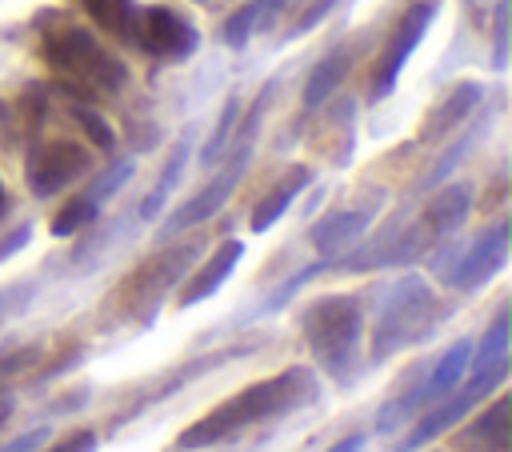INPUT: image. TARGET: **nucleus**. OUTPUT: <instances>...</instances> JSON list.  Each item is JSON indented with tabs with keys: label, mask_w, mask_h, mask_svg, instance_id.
I'll return each instance as SVG.
<instances>
[{
	"label": "nucleus",
	"mask_w": 512,
	"mask_h": 452,
	"mask_svg": "<svg viewBox=\"0 0 512 452\" xmlns=\"http://www.w3.org/2000/svg\"><path fill=\"white\" fill-rule=\"evenodd\" d=\"M324 396L320 376H312L308 368H284L268 380H256L248 388H240L236 396L220 400L208 416H200L196 424H188L176 436V452H192V448H212V444H228L232 436H240L252 424H268L276 416H288L296 408H308Z\"/></svg>",
	"instance_id": "nucleus-1"
},
{
	"label": "nucleus",
	"mask_w": 512,
	"mask_h": 452,
	"mask_svg": "<svg viewBox=\"0 0 512 452\" xmlns=\"http://www.w3.org/2000/svg\"><path fill=\"white\" fill-rule=\"evenodd\" d=\"M300 332H304V344L308 352L316 356V364L348 384L356 380V368H360V332H364V312H360V300L348 296V292H332V296H320L316 304H308L304 320H300Z\"/></svg>",
	"instance_id": "nucleus-2"
},
{
	"label": "nucleus",
	"mask_w": 512,
	"mask_h": 452,
	"mask_svg": "<svg viewBox=\"0 0 512 452\" xmlns=\"http://www.w3.org/2000/svg\"><path fill=\"white\" fill-rule=\"evenodd\" d=\"M440 324V304L436 292L428 288L424 276H404L388 288L380 316L372 324V360H388L404 348L424 344Z\"/></svg>",
	"instance_id": "nucleus-3"
},
{
	"label": "nucleus",
	"mask_w": 512,
	"mask_h": 452,
	"mask_svg": "<svg viewBox=\"0 0 512 452\" xmlns=\"http://www.w3.org/2000/svg\"><path fill=\"white\" fill-rule=\"evenodd\" d=\"M44 60L60 76L92 92H120L128 84V68L108 48H100L88 28H76V24H60L44 32Z\"/></svg>",
	"instance_id": "nucleus-4"
},
{
	"label": "nucleus",
	"mask_w": 512,
	"mask_h": 452,
	"mask_svg": "<svg viewBox=\"0 0 512 452\" xmlns=\"http://www.w3.org/2000/svg\"><path fill=\"white\" fill-rule=\"evenodd\" d=\"M192 256H196L192 244H180V248H172V252L148 260V264L124 284V312L136 316L140 324H152V316H156L160 304H164V292H168L176 280H184V268L192 264Z\"/></svg>",
	"instance_id": "nucleus-5"
},
{
	"label": "nucleus",
	"mask_w": 512,
	"mask_h": 452,
	"mask_svg": "<svg viewBox=\"0 0 512 452\" xmlns=\"http://www.w3.org/2000/svg\"><path fill=\"white\" fill-rule=\"evenodd\" d=\"M504 376H508V372H496V376H468V384H464V388H456V396H444V400L428 404V408H424V416H420V420L408 428V436L396 444V452H416V448H424L428 440L444 436L452 424H460V420L472 412V404H480L492 388H500V384H504Z\"/></svg>",
	"instance_id": "nucleus-6"
},
{
	"label": "nucleus",
	"mask_w": 512,
	"mask_h": 452,
	"mask_svg": "<svg viewBox=\"0 0 512 452\" xmlns=\"http://www.w3.org/2000/svg\"><path fill=\"white\" fill-rule=\"evenodd\" d=\"M132 44L160 56V60H188L200 44L196 28L176 12V8H136V28H132Z\"/></svg>",
	"instance_id": "nucleus-7"
},
{
	"label": "nucleus",
	"mask_w": 512,
	"mask_h": 452,
	"mask_svg": "<svg viewBox=\"0 0 512 452\" xmlns=\"http://www.w3.org/2000/svg\"><path fill=\"white\" fill-rule=\"evenodd\" d=\"M92 164V152L84 144H72V140H48L40 148H32L28 156V188L36 196H56L60 188H68L72 180H80Z\"/></svg>",
	"instance_id": "nucleus-8"
},
{
	"label": "nucleus",
	"mask_w": 512,
	"mask_h": 452,
	"mask_svg": "<svg viewBox=\"0 0 512 452\" xmlns=\"http://www.w3.org/2000/svg\"><path fill=\"white\" fill-rule=\"evenodd\" d=\"M504 260H508V224H492L452 264H444V280L460 292H476L504 268Z\"/></svg>",
	"instance_id": "nucleus-9"
},
{
	"label": "nucleus",
	"mask_w": 512,
	"mask_h": 452,
	"mask_svg": "<svg viewBox=\"0 0 512 452\" xmlns=\"http://www.w3.org/2000/svg\"><path fill=\"white\" fill-rule=\"evenodd\" d=\"M244 168H248V140L232 152V160L224 164V172L220 176H212L192 200H184L168 220H164V228H160V236H176V232H184V228H192V224H200V220H208V216H216V208L232 196V188L240 184V176H244Z\"/></svg>",
	"instance_id": "nucleus-10"
},
{
	"label": "nucleus",
	"mask_w": 512,
	"mask_h": 452,
	"mask_svg": "<svg viewBox=\"0 0 512 452\" xmlns=\"http://www.w3.org/2000/svg\"><path fill=\"white\" fill-rule=\"evenodd\" d=\"M432 16H436V0H420V4H412V8L404 12V20L396 24V36H392V44H388V52L380 56V68H376V80H372V100H380V96H388V92L396 88V80H400L408 56H412L416 44L424 40Z\"/></svg>",
	"instance_id": "nucleus-11"
},
{
	"label": "nucleus",
	"mask_w": 512,
	"mask_h": 452,
	"mask_svg": "<svg viewBox=\"0 0 512 452\" xmlns=\"http://www.w3.org/2000/svg\"><path fill=\"white\" fill-rule=\"evenodd\" d=\"M248 352H252L248 344H236V348H220V352H208V356H196L192 364H184V368H176V372H172V376H168L164 384H156L152 392H144V396H140V400H136V404H132V408L124 412V416H116V428H120V424H128V420H136V416H140L144 408H152L156 400H164V396H172V392H176V388H184L188 380H200L204 372H212V368H224L228 360H240V356H248Z\"/></svg>",
	"instance_id": "nucleus-12"
},
{
	"label": "nucleus",
	"mask_w": 512,
	"mask_h": 452,
	"mask_svg": "<svg viewBox=\"0 0 512 452\" xmlns=\"http://www.w3.org/2000/svg\"><path fill=\"white\" fill-rule=\"evenodd\" d=\"M240 256H244V244H240V240H224V244L204 260V268L188 276V284H184L180 296H176V308H192V304L208 300V296L232 276V268L240 264Z\"/></svg>",
	"instance_id": "nucleus-13"
},
{
	"label": "nucleus",
	"mask_w": 512,
	"mask_h": 452,
	"mask_svg": "<svg viewBox=\"0 0 512 452\" xmlns=\"http://www.w3.org/2000/svg\"><path fill=\"white\" fill-rule=\"evenodd\" d=\"M468 208H472V188L452 184V188L436 192V196H432V204H428V208H424V216H420L424 236H428V240H440V236L456 232V228L464 224Z\"/></svg>",
	"instance_id": "nucleus-14"
},
{
	"label": "nucleus",
	"mask_w": 512,
	"mask_h": 452,
	"mask_svg": "<svg viewBox=\"0 0 512 452\" xmlns=\"http://www.w3.org/2000/svg\"><path fill=\"white\" fill-rule=\"evenodd\" d=\"M508 396H500V400H492L488 408H484V416L472 424V428H464L456 440H460V448L464 452H508Z\"/></svg>",
	"instance_id": "nucleus-15"
},
{
	"label": "nucleus",
	"mask_w": 512,
	"mask_h": 452,
	"mask_svg": "<svg viewBox=\"0 0 512 452\" xmlns=\"http://www.w3.org/2000/svg\"><path fill=\"white\" fill-rule=\"evenodd\" d=\"M308 180H312V168L292 164V168H288V176H284V180H276V188H272V192L252 208V224H248V228H252V232H268V228L288 212V204L308 188Z\"/></svg>",
	"instance_id": "nucleus-16"
},
{
	"label": "nucleus",
	"mask_w": 512,
	"mask_h": 452,
	"mask_svg": "<svg viewBox=\"0 0 512 452\" xmlns=\"http://www.w3.org/2000/svg\"><path fill=\"white\" fill-rule=\"evenodd\" d=\"M496 372H508V312H496L476 352L468 356V376H496Z\"/></svg>",
	"instance_id": "nucleus-17"
},
{
	"label": "nucleus",
	"mask_w": 512,
	"mask_h": 452,
	"mask_svg": "<svg viewBox=\"0 0 512 452\" xmlns=\"http://www.w3.org/2000/svg\"><path fill=\"white\" fill-rule=\"evenodd\" d=\"M368 224H372V212H336V216L320 220L308 236H312V244H316L324 256H336V252H344Z\"/></svg>",
	"instance_id": "nucleus-18"
},
{
	"label": "nucleus",
	"mask_w": 512,
	"mask_h": 452,
	"mask_svg": "<svg viewBox=\"0 0 512 452\" xmlns=\"http://www.w3.org/2000/svg\"><path fill=\"white\" fill-rule=\"evenodd\" d=\"M480 96H484V88L480 84H456L452 88V96L428 116V124H424V140H436V136H444V132H452L460 120H468V112L480 104Z\"/></svg>",
	"instance_id": "nucleus-19"
},
{
	"label": "nucleus",
	"mask_w": 512,
	"mask_h": 452,
	"mask_svg": "<svg viewBox=\"0 0 512 452\" xmlns=\"http://www.w3.org/2000/svg\"><path fill=\"white\" fill-rule=\"evenodd\" d=\"M80 4L88 8V16L104 32H112L120 40H132V28H136V4L132 0H80Z\"/></svg>",
	"instance_id": "nucleus-20"
},
{
	"label": "nucleus",
	"mask_w": 512,
	"mask_h": 452,
	"mask_svg": "<svg viewBox=\"0 0 512 452\" xmlns=\"http://www.w3.org/2000/svg\"><path fill=\"white\" fill-rule=\"evenodd\" d=\"M184 160H188V136L172 148V156H168V164H164V172H160V180H156V188L144 196V204H140V216L144 220H152L156 212H160V204H164V196L176 188V180H180V172H184Z\"/></svg>",
	"instance_id": "nucleus-21"
},
{
	"label": "nucleus",
	"mask_w": 512,
	"mask_h": 452,
	"mask_svg": "<svg viewBox=\"0 0 512 452\" xmlns=\"http://www.w3.org/2000/svg\"><path fill=\"white\" fill-rule=\"evenodd\" d=\"M344 68H348V56H344V52H332L324 64H316V72H312V76H308V84H304V104H308V108H316L320 100H328V92L340 84Z\"/></svg>",
	"instance_id": "nucleus-22"
},
{
	"label": "nucleus",
	"mask_w": 512,
	"mask_h": 452,
	"mask_svg": "<svg viewBox=\"0 0 512 452\" xmlns=\"http://www.w3.org/2000/svg\"><path fill=\"white\" fill-rule=\"evenodd\" d=\"M96 216H100V204H96L92 196H72V200L56 212V220H52V236H72V232L96 224Z\"/></svg>",
	"instance_id": "nucleus-23"
},
{
	"label": "nucleus",
	"mask_w": 512,
	"mask_h": 452,
	"mask_svg": "<svg viewBox=\"0 0 512 452\" xmlns=\"http://www.w3.org/2000/svg\"><path fill=\"white\" fill-rule=\"evenodd\" d=\"M44 360V344H24L16 352H4L0 356V388L20 380V376H32V368Z\"/></svg>",
	"instance_id": "nucleus-24"
},
{
	"label": "nucleus",
	"mask_w": 512,
	"mask_h": 452,
	"mask_svg": "<svg viewBox=\"0 0 512 452\" xmlns=\"http://www.w3.org/2000/svg\"><path fill=\"white\" fill-rule=\"evenodd\" d=\"M236 112H240V104H236V100H228V104H224V112H220L216 132L208 136V144H204V152H200V160H204V164H216V160H220L224 140H228V136H232V128H236Z\"/></svg>",
	"instance_id": "nucleus-25"
},
{
	"label": "nucleus",
	"mask_w": 512,
	"mask_h": 452,
	"mask_svg": "<svg viewBox=\"0 0 512 452\" xmlns=\"http://www.w3.org/2000/svg\"><path fill=\"white\" fill-rule=\"evenodd\" d=\"M252 32H256V4H244L240 12H232V16H228V24H224V32H220V36H224V44H228V48H244Z\"/></svg>",
	"instance_id": "nucleus-26"
},
{
	"label": "nucleus",
	"mask_w": 512,
	"mask_h": 452,
	"mask_svg": "<svg viewBox=\"0 0 512 452\" xmlns=\"http://www.w3.org/2000/svg\"><path fill=\"white\" fill-rule=\"evenodd\" d=\"M36 296V284L32 280H16V284H4L0 288V324L4 320H12V316H20L24 308H28V300Z\"/></svg>",
	"instance_id": "nucleus-27"
},
{
	"label": "nucleus",
	"mask_w": 512,
	"mask_h": 452,
	"mask_svg": "<svg viewBox=\"0 0 512 452\" xmlns=\"http://www.w3.org/2000/svg\"><path fill=\"white\" fill-rule=\"evenodd\" d=\"M128 176H132V160H116V164H112V168H108V172H104V176H100L84 196H92L96 204H104L108 196H116V192H120V184H124Z\"/></svg>",
	"instance_id": "nucleus-28"
},
{
	"label": "nucleus",
	"mask_w": 512,
	"mask_h": 452,
	"mask_svg": "<svg viewBox=\"0 0 512 452\" xmlns=\"http://www.w3.org/2000/svg\"><path fill=\"white\" fill-rule=\"evenodd\" d=\"M76 116H80V124H84V132H88V136H92V140H96L100 148H112V144H116V136H112V128H108V124H104V120H100L96 112H88V108H76Z\"/></svg>",
	"instance_id": "nucleus-29"
},
{
	"label": "nucleus",
	"mask_w": 512,
	"mask_h": 452,
	"mask_svg": "<svg viewBox=\"0 0 512 452\" xmlns=\"http://www.w3.org/2000/svg\"><path fill=\"white\" fill-rule=\"evenodd\" d=\"M96 444H100V436H96V432H72V436L56 440V444H52V448H44V452H96Z\"/></svg>",
	"instance_id": "nucleus-30"
},
{
	"label": "nucleus",
	"mask_w": 512,
	"mask_h": 452,
	"mask_svg": "<svg viewBox=\"0 0 512 452\" xmlns=\"http://www.w3.org/2000/svg\"><path fill=\"white\" fill-rule=\"evenodd\" d=\"M496 68L508 64V4H496V56H492Z\"/></svg>",
	"instance_id": "nucleus-31"
},
{
	"label": "nucleus",
	"mask_w": 512,
	"mask_h": 452,
	"mask_svg": "<svg viewBox=\"0 0 512 452\" xmlns=\"http://www.w3.org/2000/svg\"><path fill=\"white\" fill-rule=\"evenodd\" d=\"M48 436H52V432L40 424V428H32V432H24V436H16V440H4V444H0V452H36Z\"/></svg>",
	"instance_id": "nucleus-32"
},
{
	"label": "nucleus",
	"mask_w": 512,
	"mask_h": 452,
	"mask_svg": "<svg viewBox=\"0 0 512 452\" xmlns=\"http://www.w3.org/2000/svg\"><path fill=\"white\" fill-rule=\"evenodd\" d=\"M332 4H336V0H316V4H312V8H308V12H304L296 24H292V32H288V36H304L308 28H316V24H320V20L332 12Z\"/></svg>",
	"instance_id": "nucleus-33"
},
{
	"label": "nucleus",
	"mask_w": 512,
	"mask_h": 452,
	"mask_svg": "<svg viewBox=\"0 0 512 452\" xmlns=\"http://www.w3.org/2000/svg\"><path fill=\"white\" fill-rule=\"evenodd\" d=\"M28 236H32V228H28V224H20L12 236H4V240H0V260H8L12 252H20V248L28 244Z\"/></svg>",
	"instance_id": "nucleus-34"
},
{
	"label": "nucleus",
	"mask_w": 512,
	"mask_h": 452,
	"mask_svg": "<svg viewBox=\"0 0 512 452\" xmlns=\"http://www.w3.org/2000/svg\"><path fill=\"white\" fill-rule=\"evenodd\" d=\"M364 440H368L364 432H348V436H340L328 452H364Z\"/></svg>",
	"instance_id": "nucleus-35"
},
{
	"label": "nucleus",
	"mask_w": 512,
	"mask_h": 452,
	"mask_svg": "<svg viewBox=\"0 0 512 452\" xmlns=\"http://www.w3.org/2000/svg\"><path fill=\"white\" fill-rule=\"evenodd\" d=\"M8 416H12V396H0V428H4Z\"/></svg>",
	"instance_id": "nucleus-36"
},
{
	"label": "nucleus",
	"mask_w": 512,
	"mask_h": 452,
	"mask_svg": "<svg viewBox=\"0 0 512 452\" xmlns=\"http://www.w3.org/2000/svg\"><path fill=\"white\" fill-rule=\"evenodd\" d=\"M8 212V196H4V184H0V216Z\"/></svg>",
	"instance_id": "nucleus-37"
},
{
	"label": "nucleus",
	"mask_w": 512,
	"mask_h": 452,
	"mask_svg": "<svg viewBox=\"0 0 512 452\" xmlns=\"http://www.w3.org/2000/svg\"><path fill=\"white\" fill-rule=\"evenodd\" d=\"M436 452H448V448H436Z\"/></svg>",
	"instance_id": "nucleus-38"
}]
</instances>
